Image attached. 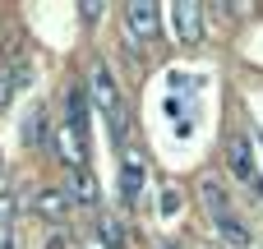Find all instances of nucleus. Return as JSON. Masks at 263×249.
<instances>
[{
  "instance_id": "nucleus-3",
  "label": "nucleus",
  "mask_w": 263,
  "mask_h": 249,
  "mask_svg": "<svg viewBox=\"0 0 263 249\" xmlns=\"http://www.w3.org/2000/svg\"><path fill=\"white\" fill-rule=\"evenodd\" d=\"M227 162H231V171H236V180H245L254 194L263 199V176H259V162H254V152H250V139H227Z\"/></svg>"
},
{
  "instance_id": "nucleus-21",
  "label": "nucleus",
  "mask_w": 263,
  "mask_h": 249,
  "mask_svg": "<svg viewBox=\"0 0 263 249\" xmlns=\"http://www.w3.org/2000/svg\"><path fill=\"white\" fill-rule=\"evenodd\" d=\"M259 152H263V139H259Z\"/></svg>"
},
{
  "instance_id": "nucleus-10",
  "label": "nucleus",
  "mask_w": 263,
  "mask_h": 249,
  "mask_svg": "<svg viewBox=\"0 0 263 249\" xmlns=\"http://www.w3.org/2000/svg\"><path fill=\"white\" fill-rule=\"evenodd\" d=\"M97 240H102V249H125V245H129V231H125L120 217L102 213V217H97Z\"/></svg>"
},
{
  "instance_id": "nucleus-18",
  "label": "nucleus",
  "mask_w": 263,
  "mask_h": 249,
  "mask_svg": "<svg viewBox=\"0 0 263 249\" xmlns=\"http://www.w3.org/2000/svg\"><path fill=\"white\" fill-rule=\"evenodd\" d=\"M0 249H18V240H14V226H0Z\"/></svg>"
},
{
  "instance_id": "nucleus-2",
  "label": "nucleus",
  "mask_w": 263,
  "mask_h": 249,
  "mask_svg": "<svg viewBox=\"0 0 263 249\" xmlns=\"http://www.w3.org/2000/svg\"><path fill=\"white\" fill-rule=\"evenodd\" d=\"M120 18H125L129 42H153V37L162 32V14H157L153 0H129V5L120 9Z\"/></svg>"
},
{
  "instance_id": "nucleus-12",
  "label": "nucleus",
  "mask_w": 263,
  "mask_h": 249,
  "mask_svg": "<svg viewBox=\"0 0 263 249\" xmlns=\"http://www.w3.org/2000/svg\"><path fill=\"white\" fill-rule=\"evenodd\" d=\"M199 199H203V208L213 213V222L231 213V203H227V189H222L217 180H203V185H199Z\"/></svg>"
},
{
  "instance_id": "nucleus-9",
  "label": "nucleus",
  "mask_w": 263,
  "mask_h": 249,
  "mask_svg": "<svg viewBox=\"0 0 263 249\" xmlns=\"http://www.w3.org/2000/svg\"><path fill=\"white\" fill-rule=\"evenodd\" d=\"M69 199L79 203V208H97V180H92V171L83 166V171H69Z\"/></svg>"
},
{
  "instance_id": "nucleus-19",
  "label": "nucleus",
  "mask_w": 263,
  "mask_h": 249,
  "mask_svg": "<svg viewBox=\"0 0 263 249\" xmlns=\"http://www.w3.org/2000/svg\"><path fill=\"white\" fill-rule=\"evenodd\" d=\"M0 180H5V162H0Z\"/></svg>"
},
{
  "instance_id": "nucleus-17",
  "label": "nucleus",
  "mask_w": 263,
  "mask_h": 249,
  "mask_svg": "<svg viewBox=\"0 0 263 249\" xmlns=\"http://www.w3.org/2000/svg\"><path fill=\"white\" fill-rule=\"evenodd\" d=\"M79 14H83V23H92V18L102 14V5H97V0H79Z\"/></svg>"
},
{
  "instance_id": "nucleus-8",
  "label": "nucleus",
  "mask_w": 263,
  "mask_h": 249,
  "mask_svg": "<svg viewBox=\"0 0 263 249\" xmlns=\"http://www.w3.org/2000/svg\"><path fill=\"white\" fill-rule=\"evenodd\" d=\"M213 231H217V236H222V240H227L231 249H250V245H254V236H250V226H245V222H240L236 213H227V217H217V222H213Z\"/></svg>"
},
{
  "instance_id": "nucleus-11",
  "label": "nucleus",
  "mask_w": 263,
  "mask_h": 249,
  "mask_svg": "<svg viewBox=\"0 0 263 249\" xmlns=\"http://www.w3.org/2000/svg\"><path fill=\"white\" fill-rule=\"evenodd\" d=\"M18 139H23V148H28V152H37V148L46 143V111H42V106H32V111H28V120H23Z\"/></svg>"
},
{
  "instance_id": "nucleus-15",
  "label": "nucleus",
  "mask_w": 263,
  "mask_h": 249,
  "mask_svg": "<svg viewBox=\"0 0 263 249\" xmlns=\"http://www.w3.org/2000/svg\"><path fill=\"white\" fill-rule=\"evenodd\" d=\"M14 88H18V83H14V74H9V69H0V111L14 102Z\"/></svg>"
},
{
  "instance_id": "nucleus-1",
  "label": "nucleus",
  "mask_w": 263,
  "mask_h": 249,
  "mask_svg": "<svg viewBox=\"0 0 263 249\" xmlns=\"http://www.w3.org/2000/svg\"><path fill=\"white\" fill-rule=\"evenodd\" d=\"M88 97H92V106L106 116L111 134H116V139H125L129 111H125V102H120V88H116V79H111V69H106V65H92V69H88Z\"/></svg>"
},
{
  "instance_id": "nucleus-5",
  "label": "nucleus",
  "mask_w": 263,
  "mask_h": 249,
  "mask_svg": "<svg viewBox=\"0 0 263 249\" xmlns=\"http://www.w3.org/2000/svg\"><path fill=\"white\" fill-rule=\"evenodd\" d=\"M176 37L185 46H199L203 42V5L199 0H180L176 5Z\"/></svg>"
},
{
  "instance_id": "nucleus-7",
  "label": "nucleus",
  "mask_w": 263,
  "mask_h": 249,
  "mask_svg": "<svg viewBox=\"0 0 263 249\" xmlns=\"http://www.w3.org/2000/svg\"><path fill=\"white\" fill-rule=\"evenodd\" d=\"M143 180H148L143 157H139V152H125V157H120V194H125V203H139Z\"/></svg>"
},
{
  "instance_id": "nucleus-6",
  "label": "nucleus",
  "mask_w": 263,
  "mask_h": 249,
  "mask_svg": "<svg viewBox=\"0 0 263 249\" xmlns=\"http://www.w3.org/2000/svg\"><path fill=\"white\" fill-rule=\"evenodd\" d=\"M69 208H74V199H69L65 185H46V189H37V199H32V213L46 217V222H65Z\"/></svg>"
},
{
  "instance_id": "nucleus-14",
  "label": "nucleus",
  "mask_w": 263,
  "mask_h": 249,
  "mask_svg": "<svg viewBox=\"0 0 263 249\" xmlns=\"http://www.w3.org/2000/svg\"><path fill=\"white\" fill-rule=\"evenodd\" d=\"M157 208H162V217H176V213H180V189H176V185L162 189V203H157Z\"/></svg>"
},
{
  "instance_id": "nucleus-13",
  "label": "nucleus",
  "mask_w": 263,
  "mask_h": 249,
  "mask_svg": "<svg viewBox=\"0 0 263 249\" xmlns=\"http://www.w3.org/2000/svg\"><path fill=\"white\" fill-rule=\"evenodd\" d=\"M14 213H18V199L9 189H0V226H14Z\"/></svg>"
},
{
  "instance_id": "nucleus-4",
  "label": "nucleus",
  "mask_w": 263,
  "mask_h": 249,
  "mask_svg": "<svg viewBox=\"0 0 263 249\" xmlns=\"http://www.w3.org/2000/svg\"><path fill=\"white\" fill-rule=\"evenodd\" d=\"M83 152H88V134L65 120V125L55 129V157H65L69 171H83Z\"/></svg>"
},
{
  "instance_id": "nucleus-20",
  "label": "nucleus",
  "mask_w": 263,
  "mask_h": 249,
  "mask_svg": "<svg viewBox=\"0 0 263 249\" xmlns=\"http://www.w3.org/2000/svg\"><path fill=\"white\" fill-rule=\"evenodd\" d=\"M162 249H180V245H162Z\"/></svg>"
},
{
  "instance_id": "nucleus-16",
  "label": "nucleus",
  "mask_w": 263,
  "mask_h": 249,
  "mask_svg": "<svg viewBox=\"0 0 263 249\" xmlns=\"http://www.w3.org/2000/svg\"><path fill=\"white\" fill-rule=\"evenodd\" d=\"M9 74H14V83L23 88V83L32 79V65H28V60H14V65H9Z\"/></svg>"
}]
</instances>
